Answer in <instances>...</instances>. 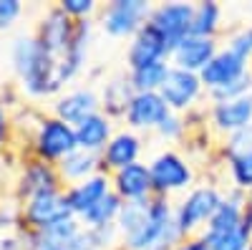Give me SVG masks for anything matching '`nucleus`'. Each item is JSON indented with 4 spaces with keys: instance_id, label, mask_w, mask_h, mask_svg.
Instances as JSON below:
<instances>
[{
    "instance_id": "nucleus-1",
    "label": "nucleus",
    "mask_w": 252,
    "mask_h": 250,
    "mask_svg": "<svg viewBox=\"0 0 252 250\" xmlns=\"http://www.w3.org/2000/svg\"><path fill=\"white\" fill-rule=\"evenodd\" d=\"M10 66L18 78V91L28 99H56L66 89L61 64L51 58L33 33H20L10 43Z\"/></svg>"
},
{
    "instance_id": "nucleus-2",
    "label": "nucleus",
    "mask_w": 252,
    "mask_h": 250,
    "mask_svg": "<svg viewBox=\"0 0 252 250\" xmlns=\"http://www.w3.org/2000/svg\"><path fill=\"white\" fill-rule=\"evenodd\" d=\"M184 235L179 233V227L174 222V202L166 197H152L149 200V213L141 227L124 238L119 250H172L179 245Z\"/></svg>"
},
{
    "instance_id": "nucleus-3",
    "label": "nucleus",
    "mask_w": 252,
    "mask_h": 250,
    "mask_svg": "<svg viewBox=\"0 0 252 250\" xmlns=\"http://www.w3.org/2000/svg\"><path fill=\"white\" fill-rule=\"evenodd\" d=\"M222 200H224V190L212 182L197 184L187 195H182L174 202V222L179 227V233L184 238L199 235L209 225V220L215 217V213L220 210Z\"/></svg>"
},
{
    "instance_id": "nucleus-4",
    "label": "nucleus",
    "mask_w": 252,
    "mask_h": 250,
    "mask_svg": "<svg viewBox=\"0 0 252 250\" xmlns=\"http://www.w3.org/2000/svg\"><path fill=\"white\" fill-rule=\"evenodd\" d=\"M154 195L172 200L174 195H187L192 187H197V170L182 152L161 149L149 162Z\"/></svg>"
},
{
    "instance_id": "nucleus-5",
    "label": "nucleus",
    "mask_w": 252,
    "mask_h": 250,
    "mask_svg": "<svg viewBox=\"0 0 252 250\" xmlns=\"http://www.w3.org/2000/svg\"><path fill=\"white\" fill-rule=\"evenodd\" d=\"M78 149V142H76V127L66 124L63 119L46 114L40 119L38 129L31 134L28 139V152L35 159H43L51 164L63 162L68 154H73Z\"/></svg>"
},
{
    "instance_id": "nucleus-6",
    "label": "nucleus",
    "mask_w": 252,
    "mask_h": 250,
    "mask_svg": "<svg viewBox=\"0 0 252 250\" xmlns=\"http://www.w3.org/2000/svg\"><path fill=\"white\" fill-rule=\"evenodd\" d=\"M149 0H111L98 13V31L109 38H134L152 15Z\"/></svg>"
},
{
    "instance_id": "nucleus-7",
    "label": "nucleus",
    "mask_w": 252,
    "mask_h": 250,
    "mask_svg": "<svg viewBox=\"0 0 252 250\" xmlns=\"http://www.w3.org/2000/svg\"><path fill=\"white\" fill-rule=\"evenodd\" d=\"M68 217H73V213L68 210L66 190L43 192V195H35L26 202H20V227L31 233H40Z\"/></svg>"
},
{
    "instance_id": "nucleus-8",
    "label": "nucleus",
    "mask_w": 252,
    "mask_h": 250,
    "mask_svg": "<svg viewBox=\"0 0 252 250\" xmlns=\"http://www.w3.org/2000/svg\"><path fill=\"white\" fill-rule=\"evenodd\" d=\"M159 94L166 101V107H169L172 114H184V116L189 111L199 109V101L207 96L199 73H189V71H182L174 66H172Z\"/></svg>"
},
{
    "instance_id": "nucleus-9",
    "label": "nucleus",
    "mask_w": 252,
    "mask_h": 250,
    "mask_svg": "<svg viewBox=\"0 0 252 250\" xmlns=\"http://www.w3.org/2000/svg\"><path fill=\"white\" fill-rule=\"evenodd\" d=\"M76 33V20H71L66 13H63L58 5H51L43 15H40L38 26L33 31V36L38 38V43L43 46V51L56 58L61 64V58L66 56L71 40Z\"/></svg>"
},
{
    "instance_id": "nucleus-10",
    "label": "nucleus",
    "mask_w": 252,
    "mask_h": 250,
    "mask_svg": "<svg viewBox=\"0 0 252 250\" xmlns=\"http://www.w3.org/2000/svg\"><path fill=\"white\" fill-rule=\"evenodd\" d=\"M56 190H66L61 175H58V167L51 164V162H43V159L28 157L23 162V167H20V172H18L13 195H15L18 202H26L35 195L56 192Z\"/></svg>"
},
{
    "instance_id": "nucleus-11",
    "label": "nucleus",
    "mask_w": 252,
    "mask_h": 250,
    "mask_svg": "<svg viewBox=\"0 0 252 250\" xmlns=\"http://www.w3.org/2000/svg\"><path fill=\"white\" fill-rule=\"evenodd\" d=\"M192 20H194V3L174 0V3H159L152 8L149 26H154L164 36L166 43L174 48L187 36H192Z\"/></svg>"
},
{
    "instance_id": "nucleus-12",
    "label": "nucleus",
    "mask_w": 252,
    "mask_h": 250,
    "mask_svg": "<svg viewBox=\"0 0 252 250\" xmlns=\"http://www.w3.org/2000/svg\"><path fill=\"white\" fill-rule=\"evenodd\" d=\"M247 73H252V58L232 51L229 46H222L220 53L212 58V64L199 73V78L204 83V91L209 94V91L224 89V86H229V83L240 81Z\"/></svg>"
},
{
    "instance_id": "nucleus-13",
    "label": "nucleus",
    "mask_w": 252,
    "mask_h": 250,
    "mask_svg": "<svg viewBox=\"0 0 252 250\" xmlns=\"http://www.w3.org/2000/svg\"><path fill=\"white\" fill-rule=\"evenodd\" d=\"M169 107L161 99L159 91H146V94H134V99L129 101V109L124 114V127L131 129L136 134L141 132H157L159 124L169 116Z\"/></svg>"
},
{
    "instance_id": "nucleus-14",
    "label": "nucleus",
    "mask_w": 252,
    "mask_h": 250,
    "mask_svg": "<svg viewBox=\"0 0 252 250\" xmlns=\"http://www.w3.org/2000/svg\"><path fill=\"white\" fill-rule=\"evenodd\" d=\"M252 124V96L217 101L207 107V127L222 139Z\"/></svg>"
},
{
    "instance_id": "nucleus-15",
    "label": "nucleus",
    "mask_w": 252,
    "mask_h": 250,
    "mask_svg": "<svg viewBox=\"0 0 252 250\" xmlns=\"http://www.w3.org/2000/svg\"><path fill=\"white\" fill-rule=\"evenodd\" d=\"M222 43L220 38H202V36H187L182 43H177L172 48V56H169V64L174 69H182V71H189V73H202L212 58L220 53Z\"/></svg>"
},
{
    "instance_id": "nucleus-16",
    "label": "nucleus",
    "mask_w": 252,
    "mask_h": 250,
    "mask_svg": "<svg viewBox=\"0 0 252 250\" xmlns=\"http://www.w3.org/2000/svg\"><path fill=\"white\" fill-rule=\"evenodd\" d=\"M96 111H101V99H98V91L94 86L68 89L61 96H56L51 104V114L63 119L66 124H71V127L81 124L83 119H89Z\"/></svg>"
},
{
    "instance_id": "nucleus-17",
    "label": "nucleus",
    "mask_w": 252,
    "mask_h": 250,
    "mask_svg": "<svg viewBox=\"0 0 252 250\" xmlns=\"http://www.w3.org/2000/svg\"><path fill=\"white\" fill-rule=\"evenodd\" d=\"M172 46L164 40V36L146 23L126 46V71L139 69L146 64H157V61H169Z\"/></svg>"
},
{
    "instance_id": "nucleus-18",
    "label": "nucleus",
    "mask_w": 252,
    "mask_h": 250,
    "mask_svg": "<svg viewBox=\"0 0 252 250\" xmlns=\"http://www.w3.org/2000/svg\"><path fill=\"white\" fill-rule=\"evenodd\" d=\"M111 190L124 202H141L154 197V182L149 162H134L124 170L111 172Z\"/></svg>"
},
{
    "instance_id": "nucleus-19",
    "label": "nucleus",
    "mask_w": 252,
    "mask_h": 250,
    "mask_svg": "<svg viewBox=\"0 0 252 250\" xmlns=\"http://www.w3.org/2000/svg\"><path fill=\"white\" fill-rule=\"evenodd\" d=\"M141 152H144V139L141 134L131 132V129H116L114 139L106 144V149L101 152V164H103V172L111 175L116 170H124L134 162H141Z\"/></svg>"
},
{
    "instance_id": "nucleus-20",
    "label": "nucleus",
    "mask_w": 252,
    "mask_h": 250,
    "mask_svg": "<svg viewBox=\"0 0 252 250\" xmlns=\"http://www.w3.org/2000/svg\"><path fill=\"white\" fill-rule=\"evenodd\" d=\"M94 36H96V23L94 20H78L73 40L66 51V56L61 58V76L66 83L78 78L89 66V53L94 46Z\"/></svg>"
},
{
    "instance_id": "nucleus-21",
    "label": "nucleus",
    "mask_w": 252,
    "mask_h": 250,
    "mask_svg": "<svg viewBox=\"0 0 252 250\" xmlns=\"http://www.w3.org/2000/svg\"><path fill=\"white\" fill-rule=\"evenodd\" d=\"M109 192H111V175L98 172V175H94L89 179L78 182V184L66 187L68 210L73 213V217H83L91 207H96Z\"/></svg>"
},
{
    "instance_id": "nucleus-22",
    "label": "nucleus",
    "mask_w": 252,
    "mask_h": 250,
    "mask_svg": "<svg viewBox=\"0 0 252 250\" xmlns=\"http://www.w3.org/2000/svg\"><path fill=\"white\" fill-rule=\"evenodd\" d=\"M114 134H116V121L103 111H96L89 119H83L81 124H76L78 149L91 152V154H101L106 149V144L114 139Z\"/></svg>"
},
{
    "instance_id": "nucleus-23",
    "label": "nucleus",
    "mask_w": 252,
    "mask_h": 250,
    "mask_svg": "<svg viewBox=\"0 0 252 250\" xmlns=\"http://www.w3.org/2000/svg\"><path fill=\"white\" fill-rule=\"evenodd\" d=\"M134 86L129 81V71H121V73H114L103 81V86L98 91V99H101V111L111 116L114 121L124 119L126 109H129V101L134 99Z\"/></svg>"
},
{
    "instance_id": "nucleus-24",
    "label": "nucleus",
    "mask_w": 252,
    "mask_h": 250,
    "mask_svg": "<svg viewBox=\"0 0 252 250\" xmlns=\"http://www.w3.org/2000/svg\"><path fill=\"white\" fill-rule=\"evenodd\" d=\"M56 167H58V175L63 179V187L78 184L83 179H89V177L103 172L101 154H91V152H83V149H76L73 154H68L66 159L58 162Z\"/></svg>"
},
{
    "instance_id": "nucleus-25",
    "label": "nucleus",
    "mask_w": 252,
    "mask_h": 250,
    "mask_svg": "<svg viewBox=\"0 0 252 250\" xmlns=\"http://www.w3.org/2000/svg\"><path fill=\"white\" fill-rule=\"evenodd\" d=\"M121 207H124V200L111 190L96 207H91V210L83 217H78V220H81V225L86 227V230H106V227L116 225V220L121 215Z\"/></svg>"
},
{
    "instance_id": "nucleus-26",
    "label": "nucleus",
    "mask_w": 252,
    "mask_h": 250,
    "mask_svg": "<svg viewBox=\"0 0 252 250\" xmlns=\"http://www.w3.org/2000/svg\"><path fill=\"white\" fill-rule=\"evenodd\" d=\"M222 18L224 10L215 0H202L194 3V20H192V36H202V38H220L222 31Z\"/></svg>"
},
{
    "instance_id": "nucleus-27",
    "label": "nucleus",
    "mask_w": 252,
    "mask_h": 250,
    "mask_svg": "<svg viewBox=\"0 0 252 250\" xmlns=\"http://www.w3.org/2000/svg\"><path fill=\"white\" fill-rule=\"evenodd\" d=\"M209 250H252V217L247 213V220L235 227V230H227V233H202L199 235Z\"/></svg>"
},
{
    "instance_id": "nucleus-28",
    "label": "nucleus",
    "mask_w": 252,
    "mask_h": 250,
    "mask_svg": "<svg viewBox=\"0 0 252 250\" xmlns=\"http://www.w3.org/2000/svg\"><path fill=\"white\" fill-rule=\"evenodd\" d=\"M172 71L169 61H157V64H146L139 69H129V81L136 94H146V91H161L166 76Z\"/></svg>"
},
{
    "instance_id": "nucleus-29",
    "label": "nucleus",
    "mask_w": 252,
    "mask_h": 250,
    "mask_svg": "<svg viewBox=\"0 0 252 250\" xmlns=\"http://www.w3.org/2000/svg\"><path fill=\"white\" fill-rule=\"evenodd\" d=\"M146 213H149V200H141V202H124L121 207V215L116 220V230H119V238H129L134 235L141 222L146 220Z\"/></svg>"
},
{
    "instance_id": "nucleus-30",
    "label": "nucleus",
    "mask_w": 252,
    "mask_h": 250,
    "mask_svg": "<svg viewBox=\"0 0 252 250\" xmlns=\"http://www.w3.org/2000/svg\"><path fill=\"white\" fill-rule=\"evenodd\" d=\"M224 167H227V175H229V187L250 195L252 192V152L224 162Z\"/></svg>"
},
{
    "instance_id": "nucleus-31",
    "label": "nucleus",
    "mask_w": 252,
    "mask_h": 250,
    "mask_svg": "<svg viewBox=\"0 0 252 250\" xmlns=\"http://www.w3.org/2000/svg\"><path fill=\"white\" fill-rule=\"evenodd\" d=\"M247 152H252V124L245 127V129H240V132H235V134L224 137L222 144H220V157L224 162L235 159L240 154H247Z\"/></svg>"
},
{
    "instance_id": "nucleus-32",
    "label": "nucleus",
    "mask_w": 252,
    "mask_h": 250,
    "mask_svg": "<svg viewBox=\"0 0 252 250\" xmlns=\"http://www.w3.org/2000/svg\"><path fill=\"white\" fill-rule=\"evenodd\" d=\"M161 142H182L187 134H189V124H187V116L184 114H169L166 116L157 132H154Z\"/></svg>"
},
{
    "instance_id": "nucleus-33",
    "label": "nucleus",
    "mask_w": 252,
    "mask_h": 250,
    "mask_svg": "<svg viewBox=\"0 0 252 250\" xmlns=\"http://www.w3.org/2000/svg\"><path fill=\"white\" fill-rule=\"evenodd\" d=\"M56 5L66 13L71 20H76V23H78V20H94V15L101 13L96 0H58Z\"/></svg>"
},
{
    "instance_id": "nucleus-34",
    "label": "nucleus",
    "mask_w": 252,
    "mask_h": 250,
    "mask_svg": "<svg viewBox=\"0 0 252 250\" xmlns=\"http://www.w3.org/2000/svg\"><path fill=\"white\" fill-rule=\"evenodd\" d=\"M18 227H20V202L13 207L0 205V238L8 233H15Z\"/></svg>"
},
{
    "instance_id": "nucleus-35",
    "label": "nucleus",
    "mask_w": 252,
    "mask_h": 250,
    "mask_svg": "<svg viewBox=\"0 0 252 250\" xmlns=\"http://www.w3.org/2000/svg\"><path fill=\"white\" fill-rule=\"evenodd\" d=\"M20 15H23L20 0H0V31H8Z\"/></svg>"
},
{
    "instance_id": "nucleus-36",
    "label": "nucleus",
    "mask_w": 252,
    "mask_h": 250,
    "mask_svg": "<svg viewBox=\"0 0 252 250\" xmlns=\"http://www.w3.org/2000/svg\"><path fill=\"white\" fill-rule=\"evenodd\" d=\"M10 137H13V111L0 104V149L8 147Z\"/></svg>"
},
{
    "instance_id": "nucleus-37",
    "label": "nucleus",
    "mask_w": 252,
    "mask_h": 250,
    "mask_svg": "<svg viewBox=\"0 0 252 250\" xmlns=\"http://www.w3.org/2000/svg\"><path fill=\"white\" fill-rule=\"evenodd\" d=\"M172 250H209V245L199 238V235H192V238H184L179 245H174Z\"/></svg>"
},
{
    "instance_id": "nucleus-38",
    "label": "nucleus",
    "mask_w": 252,
    "mask_h": 250,
    "mask_svg": "<svg viewBox=\"0 0 252 250\" xmlns=\"http://www.w3.org/2000/svg\"><path fill=\"white\" fill-rule=\"evenodd\" d=\"M250 36H252V26H250Z\"/></svg>"
},
{
    "instance_id": "nucleus-39",
    "label": "nucleus",
    "mask_w": 252,
    "mask_h": 250,
    "mask_svg": "<svg viewBox=\"0 0 252 250\" xmlns=\"http://www.w3.org/2000/svg\"><path fill=\"white\" fill-rule=\"evenodd\" d=\"M250 96H252V94H250Z\"/></svg>"
}]
</instances>
